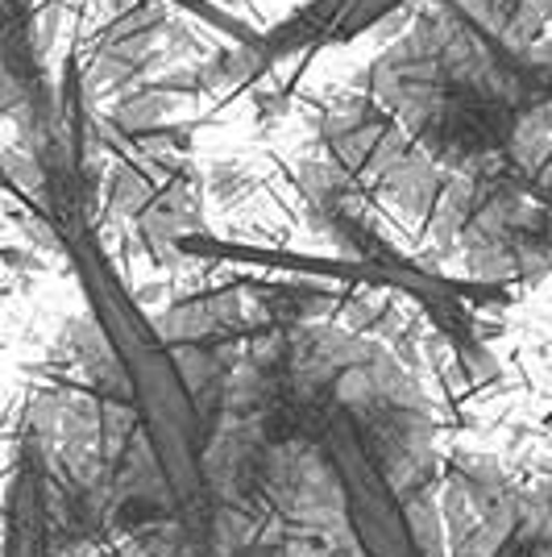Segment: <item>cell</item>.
<instances>
[{"label": "cell", "mask_w": 552, "mask_h": 557, "mask_svg": "<svg viewBox=\"0 0 552 557\" xmlns=\"http://www.w3.org/2000/svg\"><path fill=\"white\" fill-rule=\"evenodd\" d=\"M437 233L444 250H457L486 287L552 271V205L511 166L457 180Z\"/></svg>", "instance_id": "6da1fadb"}, {"label": "cell", "mask_w": 552, "mask_h": 557, "mask_svg": "<svg viewBox=\"0 0 552 557\" xmlns=\"http://www.w3.org/2000/svg\"><path fill=\"white\" fill-rule=\"evenodd\" d=\"M321 138L328 154L324 163L346 175L357 191H374L403 216L437 230L461 175H449L440 163H432L369 96H349L324 109Z\"/></svg>", "instance_id": "7a4b0ae2"}, {"label": "cell", "mask_w": 552, "mask_h": 557, "mask_svg": "<svg viewBox=\"0 0 552 557\" xmlns=\"http://www.w3.org/2000/svg\"><path fill=\"white\" fill-rule=\"evenodd\" d=\"M403 4L407 0H308L271 34H258V47L246 50V63H253L258 71L275 67L303 50L346 47L353 38L369 34L378 22H387L391 13H399Z\"/></svg>", "instance_id": "3957f363"}, {"label": "cell", "mask_w": 552, "mask_h": 557, "mask_svg": "<svg viewBox=\"0 0 552 557\" xmlns=\"http://www.w3.org/2000/svg\"><path fill=\"white\" fill-rule=\"evenodd\" d=\"M0 557H59L54 524H50L47 483L29 445H17V462L4 491V520H0Z\"/></svg>", "instance_id": "277c9868"}, {"label": "cell", "mask_w": 552, "mask_h": 557, "mask_svg": "<svg viewBox=\"0 0 552 557\" xmlns=\"http://www.w3.org/2000/svg\"><path fill=\"white\" fill-rule=\"evenodd\" d=\"M162 29H166V13H162L159 0H154V4H146V9H141V17L134 22V29L116 22L113 29H109V34H113L116 42H141V47H150V42H154V47H159V34H162ZM96 54H100V75H109V79L125 75V71L138 67L141 59H146V54H134V50H129V54L121 59V54H116L113 47H100Z\"/></svg>", "instance_id": "5b68a950"}]
</instances>
